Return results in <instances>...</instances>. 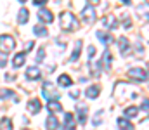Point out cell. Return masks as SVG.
Returning a JSON list of instances; mask_svg holds the SVG:
<instances>
[{
  "mask_svg": "<svg viewBox=\"0 0 149 130\" xmlns=\"http://www.w3.org/2000/svg\"><path fill=\"white\" fill-rule=\"evenodd\" d=\"M38 17H40V21H43V23H52V21H54V16H52V12H50L49 9H40V10H38Z\"/></svg>",
  "mask_w": 149,
  "mask_h": 130,
  "instance_id": "52a82bcc",
  "label": "cell"
},
{
  "mask_svg": "<svg viewBox=\"0 0 149 130\" xmlns=\"http://www.w3.org/2000/svg\"><path fill=\"white\" fill-rule=\"evenodd\" d=\"M118 127L120 129H134V125L127 118H118Z\"/></svg>",
  "mask_w": 149,
  "mask_h": 130,
  "instance_id": "603a6c76",
  "label": "cell"
},
{
  "mask_svg": "<svg viewBox=\"0 0 149 130\" xmlns=\"http://www.w3.org/2000/svg\"><path fill=\"white\" fill-rule=\"evenodd\" d=\"M40 109H42V102H40L38 99H31V101L28 102V111H30L31 115H37Z\"/></svg>",
  "mask_w": 149,
  "mask_h": 130,
  "instance_id": "8fae6325",
  "label": "cell"
},
{
  "mask_svg": "<svg viewBox=\"0 0 149 130\" xmlns=\"http://www.w3.org/2000/svg\"><path fill=\"white\" fill-rule=\"evenodd\" d=\"M102 59H104L106 68H108V70H111V52H109V50H106V52H104V57H102Z\"/></svg>",
  "mask_w": 149,
  "mask_h": 130,
  "instance_id": "484cf974",
  "label": "cell"
},
{
  "mask_svg": "<svg viewBox=\"0 0 149 130\" xmlns=\"http://www.w3.org/2000/svg\"><path fill=\"white\" fill-rule=\"evenodd\" d=\"M45 2H47V0H33V3H35V5H43Z\"/></svg>",
  "mask_w": 149,
  "mask_h": 130,
  "instance_id": "4dcf8cb0",
  "label": "cell"
},
{
  "mask_svg": "<svg viewBox=\"0 0 149 130\" xmlns=\"http://www.w3.org/2000/svg\"><path fill=\"white\" fill-rule=\"evenodd\" d=\"M61 30L63 31H74L78 30V19L73 12H63L61 14Z\"/></svg>",
  "mask_w": 149,
  "mask_h": 130,
  "instance_id": "6da1fadb",
  "label": "cell"
},
{
  "mask_svg": "<svg viewBox=\"0 0 149 130\" xmlns=\"http://www.w3.org/2000/svg\"><path fill=\"white\" fill-rule=\"evenodd\" d=\"M5 64H7V59L0 56V68H5Z\"/></svg>",
  "mask_w": 149,
  "mask_h": 130,
  "instance_id": "f546056e",
  "label": "cell"
},
{
  "mask_svg": "<svg viewBox=\"0 0 149 130\" xmlns=\"http://www.w3.org/2000/svg\"><path fill=\"white\" fill-rule=\"evenodd\" d=\"M71 83H73V80H71V76H70V75L63 73V75L59 76V85H61V87H70Z\"/></svg>",
  "mask_w": 149,
  "mask_h": 130,
  "instance_id": "d6986e66",
  "label": "cell"
},
{
  "mask_svg": "<svg viewBox=\"0 0 149 130\" xmlns=\"http://www.w3.org/2000/svg\"><path fill=\"white\" fill-rule=\"evenodd\" d=\"M42 92H43V95H45L47 99H59V90L52 85V83H49V82L43 85Z\"/></svg>",
  "mask_w": 149,
  "mask_h": 130,
  "instance_id": "5b68a950",
  "label": "cell"
},
{
  "mask_svg": "<svg viewBox=\"0 0 149 130\" xmlns=\"http://www.w3.org/2000/svg\"><path fill=\"white\" fill-rule=\"evenodd\" d=\"M128 76L137 80V82H146L148 80V71L142 68H130L128 70Z\"/></svg>",
  "mask_w": 149,
  "mask_h": 130,
  "instance_id": "277c9868",
  "label": "cell"
},
{
  "mask_svg": "<svg viewBox=\"0 0 149 130\" xmlns=\"http://www.w3.org/2000/svg\"><path fill=\"white\" fill-rule=\"evenodd\" d=\"M19 2H21V3H24V2H26V0H19Z\"/></svg>",
  "mask_w": 149,
  "mask_h": 130,
  "instance_id": "e575fe53",
  "label": "cell"
},
{
  "mask_svg": "<svg viewBox=\"0 0 149 130\" xmlns=\"http://www.w3.org/2000/svg\"><path fill=\"white\" fill-rule=\"evenodd\" d=\"M146 2H148V0H146Z\"/></svg>",
  "mask_w": 149,
  "mask_h": 130,
  "instance_id": "d590c367",
  "label": "cell"
},
{
  "mask_svg": "<svg viewBox=\"0 0 149 130\" xmlns=\"http://www.w3.org/2000/svg\"><path fill=\"white\" fill-rule=\"evenodd\" d=\"M26 76H28L30 80H38V78L42 76V73H40V70H38L37 66H30V68L26 70Z\"/></svg>",
  "mask_w": 149,
  "mask_h": 130,
  "instance_id": "4fadbf2b",
  "label": "cell"
},
{
  "mask_svg": "<svg viewBox=\"0 0 149 130\" xmlns=\"http://www.w3.org/2000/svg\"><path fill=\"white\" fill-rule=\"evenodd\" d=\"M28 17H30V10L23 7V9L19 10V14H17V23H19V24H24V23H28Z\"/></svg>",
  "mask_w": 149,
  "mask_h": 130,
  "instance_id": "2e32d148",
  "label": "cell"
},
{
  "mask_svg": "<svg viewBox=\"0 0 149 130\" xmlns=\"http://www.w3.org/2000/svg\"><path fill=\"white\" fill-rule=\"evenodd\" d=\"M47 109H49L50 113H61V111H63V104H61L59 101H56V99H49Z\"/></svg>",
  "mask_w": 149,
  "mask_h": 130,
  "instance_id": "8992f818",
  "label": "cell"
},
{
  "mask_svg": "<svg viewBox=\"0 0 149 130\" xmlns=\"http://www.w3.org/2000/svg\"><path fill=\"white\" fill-rule=\"evenodd\" d=\"M43 56H45V49L42 47V49L38 50V56H37V61H38V63H42V61H43Z\"/></svg>",
  "mask_w": 149,
  "mask_h": 130,
  "instance_id": "4316f807",
  "label": "cell"
},
{
  "mask_svg": "<svg viewBox=\"0 0 149 130\" xmlns=\"http://www.w3.org/2000/svg\"><path fill=\"white\" fill-rule=\"evenodd\" d=\"M70 95H71L73 99H76V97H78V90H71V92H70Z\"/></svg>",
  "mask_w": 149,
  "mask_h": 130,
  "instance_id": "1f68e13d",
  "label": "cell"
},
{
  "mask_svg": "<svg viewBox=\"0 0 149 130\" xmlns=\"http://www.w3.org/2000/svg\"><path fill=\"white\" fill-rule=\"evenodd\" d=\"M76 122H74V115L73 113H66L64 115V129L70 130V129H74Z\"/></svg>",
  "mask_w": 149,
  "mask_h": 130,
  "instance_id": "5bb4252c",
  "label": "cell"
},
{
  "mask_svg": "<svg viewBox=\"0 0 149 130\" xmlns=\"http://www.w3.org/2000/svg\"><path fill=\"white\" fill-rule=\"evenodd\" d=\"M95 9H94V5L90 3V5H87L83 10H81V21L85 23V24H94L95 23Z\"/></svg>",
  "mask_w": 149,
  "mask_h": 130,
  "instance_id": "3957f363",
  "label": "cell"
},
{
  "mask_svg": "<svg viewBox=\"0 0 149 130\" xmlns=\"http://www.w3.org/2000/svg\"><path fill=\"white\" fill-rule=\"evenodd\" d=\"M137 113H139V108H135V106H130V108L125 109V116L127 118H135Z\"/></svg>",
  "mask_w": 149,
  "mask_h": 130,
  "instance_id": "7402d4cb",
  "label": "cell"
},
{
  "mask_svg": "<svg viewBox=\"0 0 149 130\" xmlns=\"http://www.w3.org/2000/svg\"><path fill=\"white\" fill-rule=\"evenodd\" d=\"M88 2H90V3H92V5H97V3H99V2H101V0H88Z\"/></svg>",
  "mask_w": 149,
  "mask_h": 130,
  "instance_id": "d6a6232c",
  "label": "cell"
},
{
  "mask_svg": "<svg viewBox=\"0 0 149 130\" xmlns=\"http://www.w3.org/2000/svg\"><path fill=\"white\" fill-rule=\"evenodd\" d=\"M80 52H81V40H78V42L74 43V50H73V54H71V61H78Z\"/></svg>",
  "mask_w": 149,
  "mask_h": 130,
  "instance_id": "ffe728a7",
  "label": "cell"
},
{
  "mask_svg": "<svg viewBox=\"0 0 149 130\" xmlns=\"http://www.w3.org/2000/svg\"><path fill=\"white\" fill-rule=\"evenodd\" d=\"M120 52H121V56H128V52H130V43H128V38L127 37H120Z\"/></svg>",
  "mask_w": 149,
  "mask_h": 130,
  "instance_id": "ba28073f",
  "label": "cell"
},
{
  "mask_svg": "<svg viewBox=\"0 0 149 130\" xmlns=\"http://www.w3.org/2000/svg\"><path fill=\"white\" fill-rule=\"evenodd\" d=\"M16 92L9 90V88H0V99H7V97H14Z\"/></svg>",
  "mask_w": 149,
  "mask_h": 130,
  "instance_id": "cb8c5ba5",
  "label": "cell"
},
{
  "mask_svg": "<svg viewBox=\"0 0 149 130\" xmlns=\"http://www.w3.org/2000/svg\"><path fill=\"white\" fill-rule=\"evenodd\" d=\"M94 54H95V47H94V45H90V47H88V57L92 59V57H94Z\"/></svg>",
  "mask_w": 149,
  "mask_h": 130,
  "instance_id": "83f0119b",
  "label": "cell"
},
{
  "mask_svg": "<svg viewBox=\"0 0 149 130\" xmlns=\"http://www.w3.org/2000/svg\"><path fill=\"white\" fill-rule=\"evenodd\" d=\"M102 24L104 26H108V28H116L118 26V21H116V17H113V16H106L104 19H102Z\"/></svg>",
  "mask_w": 149,
  "mask_h": 130,
  "instance_id": "e0dca14e",
  "label": "cell"
},
{
  "mask_svg": "<svg viewBox=\"0 0 149 130\" xmlns=\"http://www.w3.org/2000/svg\"><path fill=\"white\" fill-rule=\"evenodd\" d=\"M33 45H35V42H28L26 43V47H24V52H30V50L33 49Z\"/></svg>",
  "mask_w": 149,
  "mask_h": 130,
  "instance_id": "f1b7e54d",
  "label": "cell"
},
{
  "mask_svg": "<svg viewBox=\"0 0 149 130\" xmlns=\"http://www.w3.org/2000/svg\"><path fill=\"white\" fill-rule=\"evenodd\" d=\"M14 47H16L14 37H10V35H2L0 37V52H3V56L9 54V52H12Z\"/></svg>",
  "mask_w": 149,
  "mask_h": 130,
  "instance_id": "7a4b0ae2",
  "label": "cell"
},
{
  "mask_svg": "<svg viewBox=\"0 0 149 130\" xmlns=\"http://www.w3.org/2000/svg\"><path fill=\"white\" fill-rule=\"evenodd\" d=\"M76 113H78L80 123H81V125H85V123H87V106H85V104H78Z\"/></svg>",
  "mask_w": 149,
  "mask_h": 130,
  "instance_id": "30bf717a",
  "label": "cell"
},
{
  "mask_svg": "<svg viewBox=\"0 0 149 130\" xmlns=\"http://www.w3.org/2000/svg\"><path fill=\"white\" fill-rule=\"evenodd\" d=\"M47 129H50V130L59 129V120L54 115H49V118H47Z\"/></svg>",
  "mask_w": 149,
  "mask_h": 130,
  "instance_id": "ac0fdd59",
  "label": "cell"
},
{
  "mask_svg": "<svg viewBox=\"0 0 149 130\" xmlns=\"http://www.w3.org/2000/svg\"><path fill=\"white\" fill-rule=\"evenodd\" d=\"M97 38H99V40H102L106 45H109V43L114 42L113 35H111V33H108V31H97Z\"/></svg>",
  "mask_w": 149,
  "mask_h": 130,
  "instance_id": "9a60e30c",
  "label": "cell"
},
{
  "mask_svg": "<svg viewBox=\"0 0 149 130\" xmlns=\"http://www.w3.org/2000/svg\"><path fill=\"white\" fill-rule=\"evenodd\" d=\"M121 2H123V3H127V5L130 3V0H121Z\"/></svg>",
  "mask_w": 149,
  "mask_h": 130,
  "instance_id": "836d02e7",
  "label": "cell"
},
{
  "mask_svg": "<svg viewBox=\"0 0 149 130\" xmlns=\"http://www.w3.org/2000/svg\"><path fill=\"white\" fill-rule=\"evenodd\" d=\"M33 31H35V35H37V37H47V35H49L47 28H45V26H42V24H37V26L33 28Z\"/></svg>",
  "mask_w": 149,
  "mask_h": 130,
  "instance_id": "44dd1931",
  "label": "cell"
},
{
  "mask_svg": "<svg viewBox=\"0 0 149 130\" xmlns=\"http://www.w3.org/2000/svg\"><path fill=\"white\" fill-rule=\"evenodd\" d=\"M24 61H26V52H19V54L14 56L12 64H14V68H21V66L24 64Z\"/></svg>",
  "mask_w": 149,
  "mask_h": 130,
  "instance_id": "7c38bea8",
  "label": "cell"
},
{
  "mask_svg": "<svg viewBox=\"0 0 149 130\" xmlns=\"http://www.w3.org/2000/svg\"><path fill=\"white\" fill-rule=\"evenodd\" d=\"M99 94H101V87L99 85H90V87H87V90H85V95L88 99H95Z\"/></svg>",
  "mask_w": 149,
  "mask_h": 130,
  "instance_id": "9c48e42d",
  "label": "cell"
},
{
  "mask_svg": "<svg viewBox=\"0 0 149 130\" xmlns=\"http://www.w3.org/2000/svg\"><path fill=\"white\" fill-rule=\"evenodd\" d=\"M0 129H7V130L14 129V125H12L10 118H2V120H0Z\"/></svg>",
  "mask_w": 149,
  "mask_h": 130,
  "instance_id": "d4e9b609",
  "label": "cell"
}]
</instances>
